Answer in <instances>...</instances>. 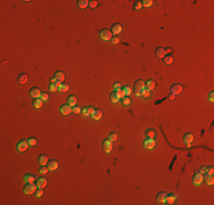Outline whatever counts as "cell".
Returning <instances> with one entry per match:
<instances>
[{
	"instance_id": "1",
	"label": "cell",
	"mask_w": 214,
	"mask_h": 205,
	"mask_svg": "<svg viewBox=\"0 0 214 205\" xmlns=\"http://www.w3.org/2000/svg\"><path fill=\"white\" fill-rule=\"evenodd\" d=\"M146 90L145 89V82L142 80H137L136 82H134V91H136V93L138 95V96H140V95L144 93V91Z\"/></svg>"
},
{
	"instance_id": "2",
	"label": "cell",
	"mask_w": 214,
	"mask_h": 205,
	"mask_svg": "<svg viewBox=\"0 0 214 205\" xmlns=\"http://www.w3.org/2000/svg\"><path fill=\"white\" fill-rule=\"evenodd\" d=\"M37 188L38 187H37L35 184H33V182H26V185H25L24 188H23V191H24V194H26V195H31V194L35 193Z\"/></svg>"
},
{
	"instance_id": "3",
	"label": "cell",
	"mask_w": 214,
	"mask_h": 205,
	"mask_svg": "<svg viewBox=\"0 0 214 205\" xmlns=\"http://www.w3.org/2000/svg\"><path fill=\"white\" fill-rule=\"evenodd\" d=\"M29 146H30V145H29V143H27V140L22 139V140H20V141L17 143L16 149H17L20 153H23V152H25V150L27 149V147H29Z\"/></svg>"
},
{
	"instance_id": "4",
	"label": "cell",
	"mask_w": 214,
	"mask_h": 205,
	"mask_svg": "<svg viewBox=\"0 0 214 205\" xmlns=\"http://www.w3.org/2000/svg\"><path fill=\"white\" fill-rule=\"evenodd\" d=\"M156 145V141L154 138H146L144 140V147L147 148V149H153Z\"/></svg>"
},
{
	"instance_id": "5",
	"label": "cell",
	"mask_w": 214,
	"mask_h": 205,
	"mask_svg": "<svg viewBox=\"0 0 214 205\" xmlns=\"http://www.w3.org/2000/svg\"><path fill=\"white\" fill-rule=\"evenodd\" d=\"M99 37L102 38L103 40H111L112 39V32H111V30H108V29H103L102 31H100V33H99Z\"/></svg>"
},
{
	"instance_id": "6",
	"label": "cell",
	"mask_w": 214,
	"mask_h": 205,
	"mask_svg": "<svg viewBox=\"0 0 214 205\" xmlns=\"http://www.w3.org/2000/svg\"><path fill=\"white\" fill-rule=\"evenodd\" d=\"M59 112H61V114H63V115H68L73 111H72V106H70L68 104H64V105H62L59 107Z\"/></svg>"
},
{
	"instance_id": "7",
	"label": "cell",
	"mask_w": 214,
	"mask_h": 205,
	"mask_svg": "<svg viewBox=\"0 0 214 205\" xmlns=\"http://www.w3.org/2000/svg\"><path fill=\"white\" fill-rule=\"evenodd\" d=\"M113 141H111L109 139H105L103 141V149L105 150L106 153H109V152H112V149H113Z\"/></svg>"
},
{
	"instance_id": "8",
	"label": "cell",
	"mask_w": 214,
	"mask_h": 205,
	"mask_svg": "<svg viewBox=\"0 0 214 205\" xmlns=\"http://www.w3.org/2000/svg\"><path fill=\"white\" fill-rule=\"evenodd\" d=\"M191 181H193V184L194 185H196V186H198V185H200L202 184V181H203V174H200L199 172H196L194 174V177H193V179H191Z\"/></svg>"
},
{
	"instance_id": "9",
	"label": "cell",
	"mask_w": 214,
	"mask_h": 205,
	"mask_svg": "<svg viewBox=\"0 0 214 205\" xmlns=\"http://www.w3.org/2000/svg\"><path fill=\"white\" fill-rule=\"evenodd\" d=\"M170 90H171V93H173V95L175 96V95L181 93V91H182V86H181V84H179V83H174L171 88H170Z\"/></svg>"
},
{
	"instance_id": "10",
	"label": "cell",
	"mask_w": 214,
	"mask_h": 205,
	"mask_svg": "<svg viewBox=\"0 0 214 205\" xmlns=\"http://www.w3.org/2000/svg\"><path fill=\"white\" fill-rule=\"evenodd\" d=\"M35 185L38 188H45L47 186V179L45 177H40L35 180Z\"/></svg>"
},
{
	"instance_id": "11",
	"label": "cell",
	"mask_w": 214,
	"mask_h": 205,
	"mask_svg": "<svg viewBox=\"0 0 214 205\" xmlns=\"http://www.w3.org/2000/svg\"><path fill=\"white\" fill-rule=\"evenodd\" d=\"M111 32H112L113 34H115V36L120 34V33L122 32V25L118 24V23L113 24V26H112V29H111Z\"/></svg>"
},
{
	"instance_id": "12",
	"label": "cell",
	"mask_w": 214,
	"mask_h": 205,
	"mask_svg": "<svg viewBox=\"0 0 214 205\" xmlns=\"http://www.w3.org/2000/svg\"><path fill=\"white\" fill-rule=\"evenodd\" d=\"M175 201H177V195H175L174 193H171V194L166 195L165 204H174Z\"/></svg>"
},
{
	"instance_id": "13",
	"label": "cell",
	"mask_w": 214,
	"mask_h": 205,
	"mask_svg": "<svg viewBox=\"0 0 214 205\" xmlns=\"http://www.w3.org/2000/svg\"><path fill=\"white\" fill-rule=\"evenodd\" d=\"M54 78H55V80L57 81L58 83H62L65 79V74H64V72H62V71H57L55 73V75H54Z\"/></svg>"
},
{
	"instance_id": "14",
	"label": "cell",
	"mask_w": 214,
	"mask_h": 205,
	"mask_svg": "<svg viewBox=\"0 0 214 205\" xmlns=\"http://www.w3.org/2000/svg\"><path fill=\"white\" fill-rule=\"evenodd\" d=\"M203 180L206 182V185H213L214 182V178H213V174H210V173H205L203 175Z\"/></svg>"
},
{
	"instance_id": "15",
	"label": "cell",
	"mask_w": 214,
	"mask_h": 205,
	"mask_svg": "<svg viewBox=\"0 0 214 205\" xmlns=\"http://www.w3.org/2000/svg\"><path fill=\"white\" fill-rule=\"evenodd\" d=\"M91 118H92L93 120H99V119H102V116H103V112H102V109H98V108H95L93 109V112L91 113Z\"/></svg>"
},
{
	"instance_id": "16",
	"label": "cell",
	"mask_w": 214,
	"mask_h": 205,
	"mask_svg": "<svg viewBox=\"0 0 214 205\" xmlns=\"http://www.w3.org/2000/svg\"><path fill=\"white\" fill-rule=\"evenodd\" d=\"M183 140H185V143L186 145H187L188 147L190 146V144H191V141L194 140V136L193 133H190V132H187L185 136H183Z\"/></svg>"
},
{
	"instance_id": "17",
	"label": "cell",
	"mask_w": 214,
	"mask_h": 205,
	"mask_svg": "<svg viewBox=\"0 0 214 205\" xmlns=\"http://www.w3.org/2000/svg\"><path fill=\"white\" fill-rule=\"evenodd\" d=\"M47 166H48L49 170L54 171V170H56L58 168V162L56 160H50V161H48V163H47Z\"/></svg>"
},
{
	"instance_id": "18",
	"label": "cell",
	"mask_w": 214,
	"mask_h": 205,
	"mask_svg": "<svg viewBox=\"0 0 214 205\" xmlns=\"http://www.w3.org/2000/svg\"><path fill=\"white\" fill-rule=\"evenodd\" d=\"M30 95L33 97V98H39L40 96H41V91H40L39 88H32V89L30 90Z\"/></svg>"
},
{
	"instance_id": "19",
	"label": "cell",
	"mask_w": 214,
	"mask_h": 205,
	"mask_svg": "<svg viewBox=\"0 0 214 205\" xmlns=\"http://www.w3.org/2000/svg\"><path fill=\"white\" fill-rule=\"evenodd\" d=\"M154 88H155V82L153 80H148V81L145 82V89L147 91H152Z\"/></svg>"
},
{
	"instance_id": "20",
	"label": "cell",
	"mask_w": 214,
	"mask_h": 205,
	"mask_svg": "<svg viewBox=\"0 0 214 205\" xmlns=\"http://www.w3.org/2000/svg\"><path fill=\"white\" fill-rule=\"evenodd\" d=\"M32 104H33L34 108H41L42 105H43V100L41 98H34Z\"/></svg>"
},
{
	"instance_id": "21",
	"label": "cell",
	"mask_w": 214,
	"mask_h": 205,
	"mask_svg": "<svg viewBox=\"0 0 214 205\" xmlns=\"http://www.w3.org/2000/svg\"><path fill=\"white\" fill-rule=\"evenodd\" d=\"M155 54H156V56L158 58H163L166 55V54H165V48H163V47H158V48L156 49Z\"/></svg>"
},
{
	"instance_id": "22",
	"label": "cell",
	"mask_w": 214,
	"mask_h": 205,
	"mask_svg": "<svg viewBox=\"0 0 214 205\" xmlns=\"http://www.w3.org/2000/svg\"><path fill=\"white\" fill-rule=\"evenodd\" d=\"M76 102H78L76 97H75V96H73V95H72V96H68V97H67V102H66V103H67V104H68V105H70V106H72V107H73V106H75V105H76Z\"/></svg>"
},
{
	"instance_id": "23",
	"label": "cell",
	"mask_w": 214,
	"mask_h": 205,
	"mask_svg": "<svg viewBox=\"0 0 214 205\" xmlns=\"http://www.w3.org/2000/svg\"><path fill=\"white\" fill-rule=\"evenodd\" d=\"M17 81H18V83H21V84L26 83V82H27V75L25 73L20 74V75H18V78H17Z\"/></svg>"
},
{
	"instance_id": "24",
	"label": "cell",
	"mask_w": 214,
	"mask_h": 205,
	"mask_svg": "<svg viewBox=\"0 0 214 205\" xmlns=\"http://www.w3.org/2000/svg\"><path fill=\"white\" fill-rule=\"evenodd\" d=\"M68 89H70V86L67 83H65V82H62V83L58 84V90L62 91V92H66Z\"/></svg>"
},
{
	"instance_id": "25",
	"label": "cell",
	"mask_w": 214,
	"mask_h": 205,
	"mask_svg": "<svg viewBox=\"0 0 214 205\" xmlns=\"http://www.w3.org/2000/svg\"><path fill=\"white\" fill-rule=\"evenodd\" d=\"M165 200H166V193L160 191V193L157 194V201H158L159 203H165Z\"/></svg>"
},
{
	"instance_id": "26",
	"label": "cell",
	"mask_w": 214,
	"mask_h": 205,
	"mask_svg": "<svg viewBox=\"0 0 214 205\" xmlns=\"http://www.w3.org/2000/svg\"><path fill=\"white\" fill-rule=\"evenodd\" d=\"M89 6V1L88 0H79L78 1V7L81 9H84Z\"/></svg>"
},
{
	"instance_id": "27",
	"label": "cell",
	"mask_w": 214,
	"mask_h": 205,
	"mask_svg": "<svg viewBox=\"0 0 214 205\" xmlns=\"http://www.w3.org/2000/svg\"><path fill=\"white\" fill-rule=\"evenodd\" d=\"M163 61H164L165 64H172L173 63V57L171 54H166V55L163 57Z\"/></svg>"
},
{
	"instance_id": "28",
	"label": "cell",
	"mask_w": 214,
	"mask_h": 205,
	"mask_svg": "<svg viewBox=\"0 0 214 205\" xmlns=\"http://www.w3.org/2000/svg\"><path fill=\"white\" fill-rule=\"evenodd\" d=\"M39 163H40V165H46V164L48 163V157H47V155H45V154L40 155L39 156Z\"/></svg>"
},
{
	"instance_id": "29",
	"label": "cell",
	"mask_w": 214,
	"mask_h": 205,
	"mask_svg": "<svg viewBox=\"0 0 214 205\" xmlns=\"http://www.w3.org/2000/svg\"><path fill=\"white\" fill-rule=\"evenodd\" d=\"M109 99H111L112 103H117L120 100V97L117 96V92H116V91H113V92L111 93V96H109Z\"/></svg>"
},
{
	"instance_id": "30",
	"label": "cell",
	"mask_w": 214,
	"mask_h": 205,
	"mask_svg": "<svg viewBox=\"0 0 214 205\" xmlns=\"http://www.w3.org/2000/svg\"><path fill=\"white\" fill-rule=\"evenodd\" d=\"M145 136H146V138H155L156 133L153 129H148V130H146V132H145Z\"/></svg>"
},
{
	"instance_id": "31",
	"label": "cell",
	"mask_w": 214,
	"mask_h": 205,
	"mask_svg": "<svg viewBox=\"0 0 214 205\" xmlns=\"http://www.w3.org/2000/svg\"><path fill=\"white\" fill-rule=\"evenodd\" d=\"M58 82H50V84H49V90L50 91H56V90H58Z\"/></svg>"
},
{
	"instance_id": "32",
	"label": "cell",
	"mask_w": 214,
	"mask_h": 205,
	"mask_svg": "<svg viewBox=\"0 0 214 205\" xmlns=\"http://www.w3.org/2000/svg\"><path fill=\"white\" fill-rule=\"evenodd\" d=\"M24 181L25 182H33L34 181V175L31 174V173H27V174L24 175Z\"/></svg>"
},
{
	"instance_id": "33",
	"label": "cell",
	"mask_w": 214,
	"mask_h": 205,
	"mask_svg": "<svg viewBox=\"0 0 214 205\" xmlns=\"http://www.w3.org/2000/svg\"><path fill=\"white\" fill-rule=\"evenodd\" d=\"M131 91H132V89H131V87H129V86H125V87L122 88V92H123L124 96H129V95L131 93Z\"/></svg>"
},
{
	"instance_id": "34",
	"label": "cell",
	"mask_w": 214,
	"mask_h": 205,
	"mask_svg": "<svg viewBox=\"0 0 214 205\" xmlns=\"http://www.w3.org/2000/svg\"><path fill=\"white\" fill-rule=\"evenodd\" d=\"M26 140H27V143H29L30 146H35L38 144V140H37L35 137H30V138H27Z\"/></svg>"
},
{
	"instance_id": "35",
	"label": "cell",
	"mask_w": 214,
	"mask_h": 205,
	"mask_svg": "<svg viewBox=\"0 0 214 205\" xmlns=\"http://www.w3.org/2000/svg\"><path fill=\"white\" fill-rule=\"evenodd\" d=\"M130 103H131V100H130V98H129V96H124L123 98H122V104H123L124 106H129L130 105Z\"/></svg>"
},
{
	"instance_id": "36",
	"label": "cell",
	"mask_w": 214,
	"mask_h": 205,
	"mask_svg": "<svg viewBox=\"0 0 214 205\" xmlns=\"http://www.w3.org/2000/svg\"><path fill=\"white\" fill-rule=\"evenodd\" d=\"M48 166H46V165H41V168L39 169V173L40 174H46L47 172H48Z\"/></svg>"
},
{
	"instance_id": "37",
	"label": "cell",
	"mask_w": 214,
	"mask_h": 205,
	"mask_svg": "<svg viewBox=\"0 0 214 205\" xmlns=\"http://www.w3.org/2000/svg\"><path fill=\"white\" fill-rule=\"evenodd\" d=\"M141 5H142V7H150L153 5V1L152 0H144V1H141Z\"/></svg>"
},
{
	"instance_id": "38",
	"label": "cell",
	"mask_w": 214,
	"mask_h": 205,
	"mask_svg": "<svg viewBox=\"0 0 214 205\" xmlns=\"http://www.w3.org/2000/svg\"><path fill=\"white\" fill-rule=\"evenodd\" d=\"M81 113L84 115V116H88L89 114H91L90 113V109H89V107H83V108H81Z\"/></svg>"
},
{
	"instance_id": "39",
	"label": "cell",
	"mask_w": 214,
	"mask_h": 205,
	"mask_svg": "<svg viewBox=\"0 0 214 205\" xmlns=\"http://www.w3.org/2000/svg\"><path fill=\"white\" fill-rule=\"evenodd\" d=\"M142 7V5H141V1H136L133 4V9L134 10H139V9Z\"/></svg>"
},
{
	"instance_id": "40",
	"label": "cell",
	"mask_w": 214,
	"mask_h": 205,
	"mask_svg": "<svg viewBox=\"0 0 214 205\" xmlns=\"http://www.w3.org/2000/svg\"><path fill=\"white\" fill-rule=\"evenodd\" d=\"M108 139L111 140V141H115L116 139H117V134H116V132H112V133L109 134Z\"/></svg>"
},
{
	"instance_id": "41",
	"label": "cell",
	"mask_w": 214,
	"mask_h": 205,
	"mask_svg": "<svg viewBox=\"0 0 214 205\" xmlns=\"http://www.w3.org/2000/svg\"><path fill=\"white\" fill-rule=\"evenodd\" d=\"M40 98H41L43 102H47V100L49 99V95L47 92H41V96H40Z\"/></svg>"
},
{
	"instance_id": "42",
	"label": "cell",
	"mask_w": 214,
	"mask_h": 205,
	"mask_svg": "<svg viewBox=\"0 0 214 205\" xmlns=\"http://www.w3.org/2000/svg\"><path fill=\"white\" fill-rule=\"evenodd\" d=\"M200 173V174H205V173H207V166H205V165H203V166H200V169H199V171H198Z\"/></svg>"
},
{
	"instance_id": "43",
	"label": "cell",
	"mask_w": 214,
	"mask_h": 205,
	"mask_svg": "<svg viewBox=\"0 0 214 205\" xmlns=\"http://www.w3.org/2000/svg\"><path fill=\"white\" fill-rule=\"evenodd\" d=\"M35 195L37 197H41L43 195V188H38V190H35Z\"/></svg>"
},
{
	"instance_id": "44",
	"label": "cell",
	"mask_w": 214,
	"mask_h": 205,
	"mask_svg": "<svg viewBox=\"0 0 214 205\" xmlns=\"http://www.w3.org/2000/svg\"><path fill=\"white\" fill-rule=\"evenodd\" d=\"M72 111H73V113H75V114H79V113L81 112V108H80V107H79V106L75 105V106H73V108H72Z\"/></svg>"
},
{
	"instance_id": "45",
	"label": "cell",
	"mask_w": 214,
	"mask_h": 205,
	"mask_svg": "<svg viewBox=\"0 0 214 205\" xmlns=\"http://www.w3.org/2000/svg\"><path fill=\"white\" fill-rule=\"evenodd\" d=\"M111 41H112V43H118V42H120V38H118L117 36H115V37L112 38Z\"/></svg>"
},
{
	"instance_id": "46",
	"label": "cell",
	"mask_w": 214,
	"mask_h": 205,
	"mask_svg": "<svg viewBox=\"0 0 214 205\" xmlns=\"http://www.w3.org/2000/svg\"><path fill=\"white\" fill-rule=\"evenodd\" d=\"M96 6H97V1H95V0H91V1H89V7L95 8Z\"/></svg>"
},
{
	"instance_id": "47",
	"label": "cell",
	"mask_w": 214,
	"mask_h": 205,
	"mask_svg": "<svg viewBox=\"0 0 214 205\" xmlns=\"http://www.w3.org/2000/svg\"><path fill=\"white\" fill-rule=\"evenodd\" d=\"M114 89H115V91L121 90V83H120V82H115L114 83Z\"/></svg>"
},
{
	"instance_id": "48",
	"label": "cell",
	"mask_w": 214,
	"mask_h": 205,
	"mask_svg": "<svg viewBox=\"0 0 214 205\" xmlns=\"http://www.w3.org/2000/svg\"><path fill=\"white\" fill-rule=\"evenodd\" d=\"M213 172H214L213 166H207V173H210V174H213Z\"/></svg>"
},
{
	"instance_id": "49",
	"label": "cell",
	"mask_w": 214,
	"mask_h": 205,
	"mask_svg": "<svg viewBox=\"0 0 214 205\" xmlns=\"http://www.w3.org/2000/svg\"><path fill=\"white\" fill-rule=\"evenodd\" d=\"M116 92H117V96L120 97V98H123V97H124V95H123V92H122V90H116Z\"/></svg>"
},
{
	"instance_id": "50",
	"label": "cell",
	"mask_w": 214,
	"mask_h": 205,
	"mask_svg": "<svg viewBox=\"0 0 214 205\" xmlns=\"http://www.w3.org/2000/svg\"><path fill=\"white\" fill-rule=\"evenodd\" d=\"M213 96H214V92L213 91H211L210 95H209V100L210 102H213Z\"/></svg>"
},
{
	"instance_id": "51",
	"label": "cell",
	"mask_w": 214,
	"mask_h": 205,
	"mask_svg": "<svg viewBox=\"0 0 214 205\" xmlns=\"http://www.w3.org/2000/svg\"><path fill=\"white\" fill-rule=\"evenodd\" d=\"M142 95H144V96H145V97H146V98H148V97H149V91H147V90H145V91H144V93H142Z\"/></svg>"
},
{
	"instance_id": "52",
	"label": "cell",
	"mask_w": 214,
	"mask_h": 205,
	"mask_svg": "<svg viewBox=\"0 0 214 205\" xmlns=\"http://www.w3.org/2000/svg\"><path fill=\"white\" fill-rule=\"evenodd\" d=\"M172 51V48H170V47H168V48L165 49V54H170Z\"/></svg>"
},
{
	"instance_id": "53",
	"label": "cell",
	"mask_w": 214,
	"mask_h": 205,
	"mask_svg": "<svg viewBox=\"0 0 214 205\" xmlns=\"http://www.w3.org/2000/svg\"><path fill=\"white\" fill-rule=\"evenodd\" d=\"M169 99H171V100L174 99V95H173V93H170V95H169Z\"/></svg>"
},
{
	"instance_id": "54",
	"label": "cell",
	"mask_w": 214,
	"mask_h": 205,
	"mask_svg": "<svg viewBox=\"0 0 214 205\" xmlns=\"http://www.w3.org/2000/svg\"><path fill=\"white\" fill-rule=\"evenodd\" d=\"M89 109H90V113H92V112H93V109H95V108H93L92 106H90V107H89Z\"/></svg>"
}]
</instances>
